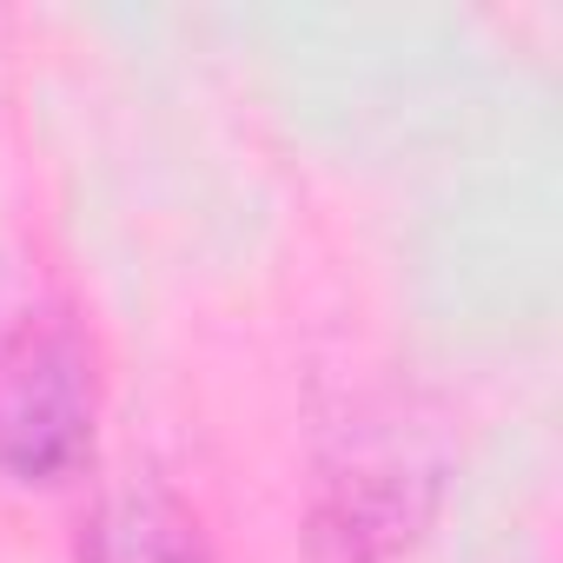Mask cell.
<instances>
[{"label": "cell", "mask_w": 563, "mask_h": 563, "mask_svg": "<svg viewBox=\"0 0 563 563\" xmlns=\"http://www.w3.org/2000/svg\"><path fill=\"white\" fill-rule=\"evenodd\" d=\"M100 431V358L67 299L0 325V477L27 490L80 477Z\"/></svg>", "instance_id": "6da1fadb"}, {"label": "cell", "mask_w": 563, "mask_h": 563, "mask_svg": "<svg viewBox=\"0 0 563 563\" xmlns=\"http://www.w3.org/2000/svg\"><path fill=\"white\" fill-rule=\"evenodd\" d=\"M80 563H219V543L173 477L133 471L93 497Z\"/></svg>", "instance_id": "7a4b0ae2"}]
</instances>
